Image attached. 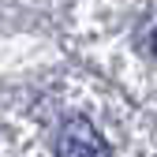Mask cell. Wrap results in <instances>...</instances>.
Segmentation results:
<instances>
[{
	"instance_id": "7a4b0ae2",
	"label": "cell",
	"mask_w": 157,
	"mask_h": 157,
	"mask_svg": "<svg viewBox=\"0 0 157 157\" xmlns=\"http://www.w3.org/2000/svg\"><path fill=\"white\" fill-rule=\"evenodd\" d=\"M135 52L157 64V4H150L135 23Z\"/></svg>"
},
{
	"instance_id": "6da1fadb",
	"label": "cell",
	"mask_w": 157,
	"mask_h": 157,
	"mask_svg": "<svg viewBox=\"0 0 157 157\" xmlns=\"http://www.w3.org/2000/svg\"><path fill=\"white\" fill-rule=\"evenodd\" d=\"M56 157H112V150L86 116H71L64 124V131H60Z\"/></svg>"
}]
</instances>
